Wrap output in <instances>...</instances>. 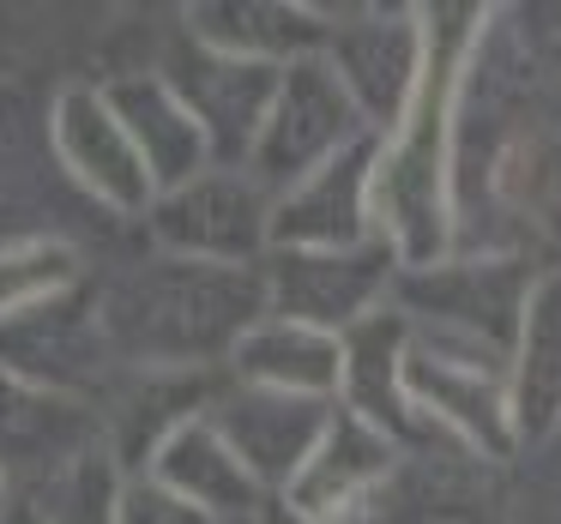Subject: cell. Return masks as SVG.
Returning <instances> with one entry per match:
<instances>
[{
  "mask_svg": "<svg viewBox=\"0 0 561 524\" xmlns=\"http://www.w3.org/2000/svg\"><path fill=\"white\" fill-rule=\"evenodd\" d=\"M91 314L122 374H224L266 319V278L260 266L151 254L103 283Z\"/></svg>",
  "mask_w": 561,
  "mask_h": 524,
  "instance_id": "obj_1",
  "label": "cell"
},
{
  "mask_svg": "<svg viewBox=\"0 0 561 524\" xmlns=\"http://www.w3.org/2000/svg\"><path fill=\"white\" fill-rule=\"evenodd\" d=\"M404 386H411V404L423 410V422L465 458H507L519 446L507 356L489 350V343L411 326Z\"/></svg>",
  "mask_w": 561,
  "mask_h": 524,
  "instance_id": "obj_2",
  "label": "cell"
},
{
  "mask_svg": "<svg viewBox=\"0 0 561 524\" xmlns=\"http://www.w3.org/2000/svg\"><path fill=\"white\" fill-rule=\"evenodd\" d=\"M363 139L375 133H368L363 109L351 103L344 79L332 73L327 55H308V61H290L278 73V97H272L266 127L254 139L248 175L278 199L314 170H327L332 158H344L351 145H363Z\"/></svg>",
  "mask_w": 561,
  "mask_h": 524,
  "instance_id": "obj_3",
  "label": "cell"
},
{
  "mask_svg": "<svg viewBox=\"0 0 561 524\" xmlns=\"http://www.w3.org/2000/svg\"><path fill=\"white\" fill-rule=\"evenodd\" d=\"M260 278H266V314L302 319V326L344 338L351 326L392 307L399 247L387 235L356 247H272L260 259Z\"/></svg>",
  "mask_w": 561,
  "mask_h": 524,
  "instance_id": "obj_4",
  "label": "cell"
},
{
  "mask_svg": "<svg viewBox=\"0 0 561 524\" xmlns=\"http://www.w3.org/2000/svg\"><path fill=\"white\" fill-rule=\"evenodd\" d=\"M158 254L206 266H260L272 254V194L248 170H206L146 211Z\"/></svg>",
  "mask_w": 561,
  "mask_h": 524,
  "instance_id": "obj_5",
  "label": "cell"
},
{
  "mask_svg": "<svg viewBox=\"0 0 561 524\" xmlns=\"http://www.w3.org/2000/svg\"><path fill=\"white\" fill-rule=\"evenodd\" d=\"M158 73L170 79V91L199 121V133H206V145H211V170H248L254 139H260V127H266V109H272V97H278L284 67L206 49V43L187 31Z\"/></svg>",
  "mask_w": 561,
  "mask_h": 524,
  "instance_id": "obj_6",
  "label": "cell"
},
{
  "mask_svg": "<svg viewBox=\"0 0 561 524\" xmlns=\"http://www.w3.org/2000/svg\"><path fill=\"white\" fill-rule=\"evenodd\" d=\"M327 61L344 79L351 103L363 109L368 133L392 139L411 121L428 79V25L411 13H363L351 25H332Z\"/></svg>",
  "mask_w": 561,
  "mask_h": 524,
  "instance_id": "obj_7",
  "label": "cell"
},
{
  "mask_svg": "<svg viewBox=\"0 0 561 524\" xmlns=\"http://www.w3.org/2000/svg\"><path fill=\"white\" fill-rule=\"evenodd\" d=\"M98 446H103L98 404L0 368V470H7L19 500L49 488L67 464H79Z\"/></svg>",
  "mask_w": 561,
  "mask_h": 524,
  "instance_id": "obj_8",
  "label": "cell"
},
{
  "mask_svg": "<svg viewBox=\"0 0 561 524\" xmlns=\"http://www.w3.org/2000/svg\"><path fill=\"white\" fill-rule=\"evenodd\" d=\"M332 410H339V404L242 386V380H230V374L218 380V392H211V404H206L211 428L230 440V452L248 464V476L266 488V500L290 494V482L302 476V464L314 458L320 434H327Z\"/></svg>",
  "mask_w": 561,
  "mask_h": 524,
  "instance_id": "obj_9",
  "label": "cell"
},
{
  "mask_svg": "<svg viewBox=\"0 0 561 524\" xmlns=\"http://www.w3.org/2000/svg\"><path fill=\"white\" fill-rule=\"evenodd\" d=\"M49 145L61 158L67 182L85 199H98L115 218H146L158 206L146 163H139L134 139H127L122 115L110 109L103 85H67L49 109Z\"/></svg>",
  "mask_w": 561,
  "mask_h": 524,
  "instance_id": "obj_10",
  "label": "cell"
},
{
  "mask_svg": "<svg viewBox=\"0 0 561 524\" xmlns=\"http://www.w3.org/2000/svg\"><path fill=\"white\" fill-rule=\"evenodd\" d=\"M380 151L387 139H363L272 199V247H356L387 235L380 230Z\"/></svg>",
  "mask_w": 561,
  "mask_h": 524,
  "instance_id": "obj_11",
  "label": "cell"
},
{
  "mask_svg": "<svg viewBox=\"0 0 561 524\" xmlns=\"http://www.w3.org/2000/svg\"><path fill=\"white\" fill-rule=\"evenodd\" d=\"M399 314H416L411 326L428 331H459V338H477L489 350L513 356V338H519L525 302H531V283L513 266H411V278H399Z\"/></svg>",
  "mask_w": 561,
  "mask_h": 524,
  "instance_id": "obj_12",
  "label": "cell"
},
{
  "mask_svg": "<svg viewBox=\"0 0 561 524\" xmlns=\"http://www.w3.org/2000/svg\"><path fill=\"white\" fill-rule=\"evenodd\" d=\"M404 356H411V319H404L399 307H380L375 319L351 326V331H344L339 404L351 416H363L368 428H380L399 452L447 446V440L423 422V410L411 404V386H404Z\"/></svg>",
  "mask_w": 561,
  "mask_h": 524,
  "instance_id": "obj_13",
  "label": "cell"
},
{
  "mask_svg": "<svg viewBox=\"0 0 561 524\" xmlns=\"http://www.w3.org/2000/svg\"><path fill=\"white\" fill-rule=\"evenodd\" d=\"M399 464H404V452L392 446L380 428H368L363 416H351L339 404L327 434H320V446H314V458L302 464V476L290 482L284 500L302 506L308 519H320V524H344L351 512H363L368 500L392 482Z\"/></svg>",
  "mask_w": 561,
  "mask_h": 524,
  "instance_id": "obj_14",
  "label": "cell"
},
{
  "mask_svg": "<svg viewBox=\"0 0 561 524\" xmlns=\"http://www.w3.org/2000/svg\"><path fill=\"white\" fill-rule=\"evenodd\" d=\"M139 476L163 482L175 500H187L194 512H206L211 524H254V512L266 506V488L248 476V464L230 452V440L211 428V416H187Z\"/></svg>",
  "mask_w": 561,
  "mask_h": 524,
  "instance_id": "obj_15",
  "label": "cell"
},
{
  "mask_svg": "<svg viewBox=\"0 0 561 524\" xmlns=\"http://www.w3.org/2000/svg\"><path fill=\"white\" fill-rule=\"evenodd\" d=\"M110 109L122 115L127 139H134L139 163H146L151 187L170 194V187H187L194 175L211 170V145L199 133V121L187 115V103L170 91L163 73H122L103 85Z\"/></svg>",
  "mask_w": 561,
  "mask_h": 524,
  "instance_id": "obj_16",
  "label": "cell"
},
{
  "mask_svg": "<svg viewBox=\"0 0 561 524\" xmlns=\"http://www.w3.org/2000/svg\"><path fill=\"white\" fill-rule=\"evenodd\" d=\"M230 380L242 386H266V392H290V398H320L339 404V380H344V338L320 326H302V319H278L266 314L242 343H236Z\"/></svg>",
  "mask_w": 561,
  "mask_h": 524,
  "instance_id": "obj_17",
  "label": "cell"
},
{
  "mask_svg": "<svg viewBox=\"0 0 561 524\" xmlns=\"http://www.w3.org/2000/svg\"><path fill=\"white\" fill-rule=\"evenodd\" d=\"M507 386L519 440H543L561 422V271L531 283V302H525L519 338L507 356Z\"/></svg>",
  "mask_w": 561,
  "mask_h": 524,
  "instance_id": "obj_18",
  "label": "cell"
},
{
  "mask_svg": "<svg viewBox=\"0 0 561 524\" xmlns=\"http://www.w3.org/2000/svg\"><path fill=\"white\" fill-rule=\"evenodd\" d=\"M194 37L206 49L242 55V61H266V67H290L308 55H327L332 19L302 13V7H266V0H236V7H194L187 13Z\"/></svg>",
  "mask_w": 561,
  "mask_h": 524,
  "instance_id": "obj_19",
  "label": "cell"
},
{
  "mask_svg": "<svg viewBox=\"0 0 561 524\" xmlns=\"http://www.w3.org/2000/svg\"><path fill=\"white\" fill-rule=\"evenodd\" d=\"M344 524H501L495 506L477 494L471 482L447 470L440 458H404L392 470V482L368 500L363 512H351Z\"/></svg>",
  "mask_w": 561,
  "mask_h": 524,
  "instance_id": "obj_20",
  "label": "cell"
},
{
  "mask_svg": "<svg viewBox=\"0 0 561 524\" xmlns=\"http://www.w3.org/2000/svg\"><path fill=\"white\" fill-rule=\"evenodd\" d=\"M79 247L55 242V235H19L0 242V326H13L25 314L67 302L79 290Z\"/></svg>",
  "mask_w": 561,
  "mask_h": 524,
  "instance_id": "obj_21",
  "label": "cell"
},
{
  "mask_svg": "<svg viewBox=\"0 0 561 524\" xmlns=\"http://www.w3.org/2000/svg\"><path fill=\"white\" fill-rule=\"evenodd\" d=\"M122 482H127V470L110 458V446H98L79 464H67L49 488H37L31 506H37L43 524H115V512H122Z\"/></svg>",
  "mask_w": 561,
  "mask_h": 524,
  "instance_id": "obj_22",
  "label": "cell"
},
{
  "mask_svg": "<svg viewBox=\"0 0 561 524\" xmlns=\"http://www.w3.org/2000/svg\"><path fill=\"white\" fill-rule=\"evenodd\" d=\"M115 524H211V519H206V512H194L187 500H175L170 488L151 482V476H127Z\"/></svg>",
  "mask_w": 561,
  "mask_h": 524,
  "instance_id": "obj_23",
  "label": "cell"
},
{
  "mask_svg": "<svg viewBox=\"0 0 561 524\" xmlns=\"http://www.w3.org/2000/svg\"><path fill=\"white\" fill-rule=\"evenodd\" d=\"M254 524H320V519H308L302 506H290V500H284V494H272L266 506L254 512Z\"/></svg>",
  "mask_w": 561,
  "mask_h": 524,
  "instance_id": "obj_24",
  "label": "cell"
},
{
  "mask_svg": "<svg viewBox=\"0 0 561 524\" xmlns=\"http://www.w3.org/2000/svg\"><path fill=\"white\" fill-rule=\"evenodd\" d=\"M0 524H43V519H37V506H31V500H19L13 512H0Z\"/></svg>",
  "mask_w": 561,
  "mask_h": 524,
  "instance_id": "obj_25",
  "label": "cell"
},
{
  "mask_svg": "<svg viewBox=\"0 0 561 524\" xmlns=\"http://www.w3.org/2000/svg\"><path fill=\"white\" fill-rule=\"evenodd\" d=\"M19 506V494H13V482H7V470H0V512H13Z\"/></svg>",
  "mask_w": 561,
  "mask_h": 524,
  "instance_id": "obj_26",
  "label": "cell"
}]
</instances>
